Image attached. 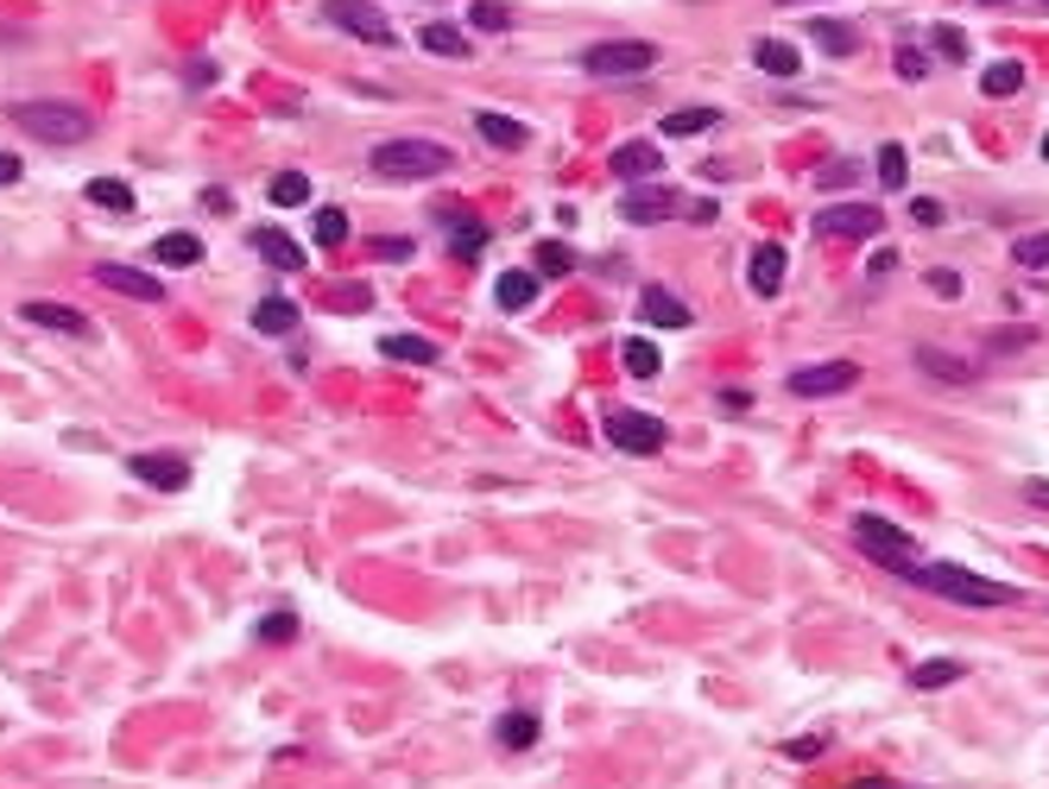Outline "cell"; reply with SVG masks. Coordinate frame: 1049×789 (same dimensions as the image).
<instances>
[{"label":"cell","instance_id":"1f68e13d","mask_svg":"<svg viewBox=\"0 0 1049 789\" xmlns=\"http://www.w3.org/2000/svg\"><path fill=\"white\" fill-rule=\"evenodd\" d=\"M917 367H923V373H936V380H955V385L973 380L968 360H948V354H936V348H917Z\"/></svg>","mask_w":1049,"mask_h":789},{"label":"cell","instance_id":"6f0895ef","mask_svg":"<svg viewBox=\"0 0 1049 789\" xmlns=\"http://www.w3.org/2000/svg\"><path fill=\"white\" fill-rule=\"evenodd\" d=\"M986 7H1005V0H986Z\"/></svg>","mask_w":1049,"mask_h":789},{"label":"cell","instance_id":"8d00e7d4","mask_svg":"<svg viewBox=\"0 0 1049 789\" xmlns=\"http://www.w3.org/2000/svg\"><path fill=\"white\" fill-rule=\"evenodd\" d=\"M316 247H342V240H348V215H342V208H316Z\"/></svg>","mask_w":1049,"mask_h":789},{"label":"cell","instance_id":"9c48e42d","mask_svg":"<svg viewBox=\"0 0 1049 789\" xmlns=\"http://www.w3.org/2000/svg\"><path fill=\"white\" fill-rule=\"evenodd\" d=\"M879 228H885V215H879V203H867V196H853V203H828L816 215V234H835V240H872Z\"/></svg>","mask_w":1049,"mask_h":789},{"label":"cell","instance_id":"f1b7e54d","mask_svg":"<svg viewBox=\"0 0 1049 789\" xmlns=\"http://www.w3.org/2000/svg\"><path fill=\"white\" fill-rule=\"evenodd\" d=\"M752 64L771 70V77H796V70H803V57H796L784 38H759V45H752Z\"/></svg>","mask_w":1049,"mask_h":789},{"label":"cell","instance_id":"52a82bcc","mask_svg":"<svg viewBox=\"0 0 1049 789\" xmlns=\"http://www.w3.org/2000/svg\"><path fill=\"white\" fill-rule=\"evenodd\" d=\"M607 442L614 449H626V455H658L665 449V417H651V410H607Z\"/></svg>","mask_w":1049,"mask_h":789},{"label":"cell","instance_id":"7bdbcfd3","mask_svg":"<svg viewBox=\"0 0 1049 789\" xmlns=\"http://www.w3.org/2000/svg\"><path fill=\"white\" fill-rule=\"evenodd\" d=\"M853 178H860V165H853V158H841V165H828V171H822V190H847Z\"/></svg>","mask_w":1049,"mask_h":789},{"label":"cell","instance_id":"5bb4252c","mask_svg":"<svg viewBox=\"0 0 1049 789\" xmlns=\"http://www.w3.org/2000/svg\"><path fill=\"white\" fill-rule=\"evenodd\" d=\"M639 316L651 323V329H683V323H690V304H683L677 291H665V284H645V291H639Z\"/></svg>","mask_w":1049,"mask_h":789},{"label":"cell","instance_id":"ac0fdd59","mask_svg":"<svg viewBox=\"0 0 1049 789\" xmlns=\"http://www.w3.org/2000/svg\"><path fill=\"white\" fill-rule=\"evenodd\" d=\"M538 733H544V720H538V713H525V708H512V713H500V720H493L500 752H532V745H538Z\"/></svg>","mask_w":1049,"mask_h":789},{"label":"cell","instance_id":"ee69618b","mask_svg":"<svg viewBox=\"0 0 1049 789\" xmlns=\"http://www.w3.org/2000/svg\"><path fill=\"white\" fill-rule=\"evenodd\" d=\"M1024 341H1037V329H993L986 335V348H1024Z\"/></svg>","mask_w":1049,"mask_h":789},{"label":"cell","instance_id":"d6986e66","mask_svg":"<svg viewBox=\"0 0 1049 789\" xmlns=\"http://www.w3.org/2000/svg\"><path fill=\"white\" fill-rule=\"evenodd\" d=\"M784 247H752V266H746V284L759 291V297H778V284H784Z\"/></svg>","mask_w":1049,"mask_h":789},{"label":"cell","instance_id":"816d5d0a","mask_svg":"<svg viewBox=\"0 0 1049 789\" xmlns=\"http://www.w3.org/2000/svg\"><path fill=\"white\" fill-rule=\"evenodd\" d=\"M203 208L209 215H228V190H203Z\"/></svg>","mask_w":1049,"mask_h":789},{"label":"cell","instance_id":"f546056e","mask_svg":"<svg viewBox=\"0 0 1049 789\" xmlns=\"http://www.w3.org/2000/svg\"><path fill=\"white\" fill-rule=\"evenodd\" d=\"M620 360H626V373H633V380H658V348H651L645 335H626Z\"/></svg>","mask_w":1049,"mask_h":789},{"label":"cell","instance_id":"8fae6325","mask_svg":"<svg viewBox=\"0 0 1049 789\" xmlns=\"http://www.w3.org/2000/svg\"><path fill=\"white\" fill-rule=\"evenodd\" d=\"M127 467H133V481L158 486V493H183V486H190V461L183 455H153V449H140Z\"/></svg>","mask_w":1049,"mask_h":789},{"label":"cell","instance_id":"74e56055","mask_svg":"<svg viewBox=\"0 0 1049 789\" xmlns=\"http://www.w3.org/2000/svg\"><path fill=\"white\" fill-rule=\"evenodd\" d=\"M506 26H512L506 0H475V32H506Z\"/></svg>","mask_w":1049,"mask_h":789},{"label":"cell","instance_id":"2e32d148","mask_svg":"<svg viewBox=\"0 0 1049 789\" xmlns=\"http://www.w3.org/2000/svg\"><path fill=\"white\" fill-rule=\"evenodd\" d=\"M247 247H254L266 266H279V272H304V247H298L291 234H279V228H254L247 234Z\"/></svg>","mask_w":1049,"mask_h":789},{"label":"cell","instance_id":"c3c4849f","mask_svg":"<svg viewBox=\"0 0 1049 789\" xmlns=\"http://www.w3.org/2000/svg\"><path fill=\"white\" fill-rule=\"evenodd\" d=\"M929 284H936V297H961V272H929Z\"/></svg>","mask_w":1049,"mask_h":789},{"label":"cell","instance_id":"ab89813d","mask_svg":"<svg viewBox=\"0 0 1049 789\" xmlns=\"http://www.w3.org/2000/svg\"><path fill=\"white\" fill-rule=\"evenodd\" d=\"M1012 253H1018V266H1037V272H1044L1049 266V234H1024Z\"/></svg>","mask_w":1049,"mask_h":789},{"label":"cell","instance_id":"836d02e7","mask_svg":"<svg viewBox=\"0 0 1049 789\" xmlns=\"http://www.w3.org/2000/svg\"><path fill=\"white\" fill-rule=\"evenodd\" d=\"M254 638L259 644H291V638H298V612H266L254 625Z\"/></svg>","mask_w":1049,"mask_h":789},{"label":"cell","instance_id":"db71d44e","mask_svg":"<svg viewBox=\"0 0 1049 789\" xmlns=\"http://www.w3.org/2000/svg\"><path fill=\"white\" fill-rule=\"evenodd\" d=\"M0 183H20V158L13 153H0Z\"/></svg>","mask_w":1049,"mask_h":789},{"label":"cell","instance_id":"91938a15","mask_svg":"<svg viewBox=\"0 0 1049 789\" xmlns=\"http://www.w3.org/2000/svg\"><path fill=\"white\" fill-rule=\"evenodd\" d=\"M1044 7H1049V0H1044Z\"/></svg>","mask_w":1049,"mask_h":789},{"label":"cell","instance_id":"f907efd6","mask_svg":"<svg viewBox=\"0 0 1049 789\" xmlns=\"http://www.w3.org/2000/svg\"><path fill=\"white\" fill-rule=\"evenodd\" d=\"M1024 499H1030V506H1044V511H1049V481H1024Z\"/></svg>","mask_w":1049,"mask_h":789},{"label":"cell","instance_id":"484cf974","mask_svg":"<svg viewBox=\"0 0 1049 789\" xmlns=\"http://www.w3.org/2000/svg\"><path fill=\"white\" fill-rule=\"evenodd\" d=\"M153 259L158 266H197V259H203V240H197V234H158L153 240Z\"/></svg>","mask_w":1049,"mask_h":789},{"label":"cell","instance_id":"f6af8a7d","mask_svg":"<svg viewBox=\"0 0 1049 789\" xmlns=\"http://www.w3.org/2000/svg\"><path fill=\"white\" fill-rule=\"evenodd\" d=\"M373 247H380V259H392V266H399V259H411V240H405V234H386V240H373Z\"/></svg>","mask_w":1049,"mask_h":789},{"label":"cell","instance_id":"7c38bea8","mask_svg":"<svg viewBox=\"0 0 1049 789\" xmlns=\"http://www.w3.org/2000/svg\"><path fill=\"white\" fill-rule=\"evenodd\" d=\"M96 279H102L108 291H121V297H140V304H158V297H165V284H158L153 272H140V266H114V259H108V266H96Z\"/></svg>","mask_w":1049,"mask_h":789},{"label":"cell","instance_id":"83f0119b","mask_svg":"<svg viewBox=\"0 0 1049 789\" xmlns=\"http://www.w3.org/2000/svg\"><path fill=\"white\" fill-rule=\"evenodd\" d=\"M254 329L259 335H291L298 329V304H291V297H266V304H254Z\"/></svg>","mask_w":1049,"mask_h":789},{"label":"cell","instance_id":"bcb514c9","mask_svg":"<svg viewBox=\"0 0 1049 789\" xmlns=\"http://www.w3.org/2000/svg\"><path fill=\"white\" fill-rule=\"evenodd\" d=\"M936 52H942V57H968V45H961V32H955V26H936Z\"/></svg>","mask_w":1049,"mask_h":789},{"label":"cell","instance_id":"3957f363","mask_svg":"<svg viewBox=\"0 0 1049 789\" xmlns=\"http://www.w3.org/2000/svg\"><path fill=\"white\" fill-rule=\"evenodd\" d=\"M373 178H392V183H411V178H443L449 171V153L436 139H386L367 153Z\"/></svg>","mask_w":1049,"mask_h":789},{"label":"cell","instance_id":"681fc988","mask_svg":"<svg viewBox=\"0 0 1049 789\" xmlns=\"http://www.w3.org/2000/svg\"><path fill=\"white\" fill-rule=\"evenodd\" d=\"M721 410H734V417L752 410V392H740V385H734V392H721Z\"/></svg>","mask_w":1049,"mask_h":789},{"label":"cell","instance_id":"60d3db41","mask_svg":"<svg viewBox=\"0 0 1049 789\" xmlns=\"http://www.w3.org/2000/svg\"><path fill=\"white\" fill-rule=\"evenodd\" d=\"M778 752H784V758H796V764H810L816 752H828V739L810 733V739H791V745H778Z\"/></svg>","mask_w":1049,"mask_h":789},{"label":"cell","instance_id":"277c9868","mask_svg":"<svg viewBox=\"0 0 1049 789\" xmlns=\"http://www.w3.org/2000/svg\"><path fill=\"white\" fill-rule=\"evenodd\" d=\"M853 543H860L879 568H892L897 582L917 568V543H911V531H897L892 518H879V511H860V518H853Z\"/></svg>","mask_w":1049,"mask_h":789},{"label":"cell","instance_id":"e575fe53","mask_svg":"<svg viewBox=\"0 0 1049 789\" xmlns=\"http://www.w3.org/2000/svg\"><path fill=\"white\" fill-rule=\"evenodd\" d=\"M904 178H911L904 146H879V183H885V190H904Z\"/></svg>","mask_w":1049,"mask_h":789},{"label":"cell","instance_id":"f35d334b","mask_svg":"<svg viewBox=\"0 0 1049 789\" xmlns=\"http://www.w3.org/2000/svg\"><path fill=\"white\" fill-rule=\"evenodd\" d=\"M569 266H576V253H569L563 240H544V247H538V272H544V279H563Z\"/></svg>","mask_w":1049,"mask_h":789},{"label":"cell","instance_id":"7a4b0ae2","mask_svg":"<svg viewBox=\"0 0 1049 789\" xmlns=\"http://www.w3.org/2000/svg\"><path fill=\"white\" fill-rule=\"evenodd\" d=\"M13 127L20 133H32L38 146H77V139H89L96 133V121L82 114L77 102H13Z\"/></svg>","mask_w":1049,"mask_h":789},{"label":"cell","instance_id":"d590c367","mask_svg":"<svg viewBox=\"0 0 1049 789\" xmlns=\"http://www.w3.org/2000/svg\"><path fill=\"white\" fill-rule=\"evenodd\" d=\"M810 38H816V45H828L835 57L853 52V26H841V20H816V26H810Z\"/></svg>","mask_w":1049,"mask_h":789},{"label":"cell","instance_id":"30bf717a","mask_svg":"<svg viewBox=\"0 0 1049 789\" xmlns=\"http://www.w3.org/2000/svg\"><path fill=\"white\" fill-rule=\"evenodd\" d=\"M677 208H683V196H677V190H658V183H651V190H626V196H620V215H626L633 228H658V222H670Z\"/></svg>","mask_w":1049,"mask_h":789},{"label":"cell","instance_id":"7402d4cb","mask_svg":"<svg viewBox=\"0 0 1049 789\" xmlns=\"http://www.w3.org/2000/svg\"><path fill=\"white\" fill-rule=\"evenodd\" d=\"M417 45H424L431 57H468V52H475V45H468V32L449 26V20H431V26L417 32Z\"/></svg>","mask_w":1049,"mask_h":789},{"label":"cell","instance_id":"11a10c76","mask_svg":"<svg viewBox=\"0 0 1049 789\" xmlns=\"http://www.w3.org/2000/svg\"><path fill=\"white\" fill-rule=\"evenodd\" d=\"M847 789H897V784H885V777H853Z\"/></svg>","mask_w":1049,"mask_h":789},{"label":"cell","instance_id":"ffe728a7","mask_svg":"<svg viewBox=\"0 0 1049 789\" xmlns=\"http://www.w3.org/2000/svg\"><path fill=\"white\" fill-rule=\"evenodd\" d=\"M715 127H721V108H670L658 121L665 139H695V133H715Z\"/></svg>","mask_w":1049,"mask_h":789},{"label":"cell","instance_id":"680465c9","mask_svg":"<svg viewBox=\"0 0 1049 789\" xmlns=\"http://www.w3.org/2000/svg\"><path fill=\"white\" fill-rule=\"evenodd\" d=\"M791 7H803V0H791Z\"/></svg>","mask_w":1049,"mask_h":789},{"label":"cell","instance_id":"603a6c76","mask_svg":"<svg viewBox=\"0 0 1049 789\" xmlns=\"http://www.w3.org/2000/svg\"><path fill=\"white\" fill-rule=\"evenodd\" d=\"M475 133H481L487 146H500V153H518V146H525V127H518V121H506V114H493V108H481V114H475Z\"/></svg>","mask_w":1049,"mask_h":789},{"label":"cell","instance_id":"5b68a950","mask_svg":"<svg viewBox=\"0 0 1049 789\" xmlns=\"http://www.w3.org/2000/svg\"><path fill=\"white\" fill-rule=\"evenodd\" d=\"M651 64H658V45H645V38H607V45L582 52L589 77H645Z\"/></svg>","mask_w":1049,"mask_h":789},{"label":"cell","instance_id":"ba28073f","mask_svg":"<svg viewBox=\"0 0 1049 789\" xmlns=\"http://www.w3.org/2000/svg\"><path fill=\"white\" fill-rule=\"evenodd\" d=\"M860 385V367L853 360H822V367H796L784 392L791 398H835V392H853Z\"/></svg>","mask_w":1049,"mask_h":789},{"label":"cell","instance_id":"9a60e30c","mask_svg":"<svg viewBox=\"0 0 1049 789\" xmlns=\"http://www.w3.org/2000/svg\"><path fill=\"white\" fill-rule=\"evenodd\" d=\"M20 316H26V323H38V329H57V335H77V341H89V316H82V309H70V304H38V297H32V304H20Z\"/></svg>","mask_w":1049,"mask_h":789},{"label":"cell","instance_id":"6da1fadb","mask_svg":"<svg viewBox=\"0 0 1049 789\" xmlns=\"http://www.w3.org/2000/svg\"><path fill=\"white\" fill-rule=\"evenodd\" d=\"M904 582L923 587V594H936V600H955V607H1012V600H1018L1012 582H986V575H973L961 562H917Z\"/></svg>","mask_w":1049,"mask_h":789},{"label":"cell","instance_id":"9f6ffc18","mask_svg":"<svg viewBox=\"0 0 1049 789\" xmlns=\"http://www.w3.org/2000/svg\"><path fill=\"white\" fill-rule=\"evenodd\" d=\"M1044 158H1049V133H1044Z\"/></svg>","mask_w":1049,"mask_h":789},{"label":"cell","instance_id":"d4e9b609","mask_svg":"<svg viewBox=\"0 0 1049 789\" xmlns=\"http://www.w3.org/2000/svg\"><path fill=\"white\" fill-rule=\"evenodd\" d=\"M1024 89V64L1018 57H998V64H986V70H980V95H1018Z\"/></svg>","mask_w":1049,"mask_h":789},{"label":"cell","instance_id":"d6a6232c","mask_svg":"<svg viewBox=\"0 0 1049 789\" xmlns=\"http://www.w3.org/2000/svg\"><path fill=\"white\" fill-rule=\"evenodd\" d=\"M961 676H968V669H961V663H917V669H911V688H948V683H961Z\"/></svg>","mask_w":1049,"mask_h":789},{"label":"cell","instance_id":"cb8c5ba5","mask_svg":"<svg viewBox=\"0 0 1049 789\" xmlns=\"http://www.w3.org/2000/svg\"><path fill=\"white\" fill-rule=\"evenodd\" d=\"M380 348H386V360H405V367H436V354H443L431 335H386Z\"/></svg>","mask_w":1049,"mask_h":789},{"label":"cell","instance_id":"e0dca14e","mask_svg":"<svg viewBox=\"0 0 1049 789\" xmlns=\"http://www.w3.org/2000/svg\"><path fill=\"white\" fill-rule=\"evenodd\" d=\"M665 171V153L651 146V139H626L614 153V178H626V183H639V178H658Z\"/></svg>","mask_w":1049,"mask_h":789},{"label":"cell","instance_id":"4316f807","mask_svg":"<svg viewBox=\"0 0 1049 789\" xmlns=\"http://www.w3.org/2000/svg\"><path fill=\"white\" fill-rule=\"evenodd\" d=\"M82 196H89L96 208H114V215H133V203H140V196H133V183H121V178H89Z\"/></svg>","mask_w":1049,"mask_h":789},{"label":"cell","instance_id":"7dc6e473","mask_svg":"<svg viewBox=\"0 0 1049 789\" xmlns=\"http://www.w3.org/2000/svg\"><path fill=\"white\" fill-rule=\"evenodd\" d=\"M911 215H917L923 228H936V222H942V203H929V196H917V203H911Z\"/></svg>","mask_w":1049,"mask_h":789},{"label":"cell","instance_id":"4fadbf2b","mask_svg":"<svg viewBox=\"0 0 1049 789\" xmlns=\"http://www.w3.org/2000/svg\"><path fill=\"white\" fill-rule=\"evenodd\" d=\"M436 222L449 228V253H456L461 266H475V259L487 253V228H481V222H475V215H461V208H443Z\"/></svg>","mask_w":1049,"mask_h":789},{"label":"cell","instance_id":"44dd1931","mask_svg":"<svg viewBox=\"0 0 1049 789\" xmlns=\"http://www.w3.org/2000/svg\"><path fill=\"white\" fill-rule=\"evenodd\" d=\"M538 272H500V284H493V297H500V309L506 316H518V309H532L538 304Z\"/></svg>","mask_w":1049,"mask_h":789},{"label":"cell","instance_id":"b9f144b4","mask_svg":"<svg viewBox=\"0 0 1049 789\" xmlns=\"http://www.w3.org/2000/svg\"><path fill=\"white\" fill-rule=\"evenodd\" d=\"M923 70H929V64H923V52H917V45H897V77H904V82H917Z\"/></svg>","mask_w":1049,"mask_h":789},{"label":"cell","instance_id":"4dcf8cb0","mask_svg":"<svg viewBox=\"0 0 1049 789\" xmlns=\"http://www.w3.org/2000/svg\"><path fill=\"white\" fill-rule=\"evenodd\" d=\"M266 196H272L279 208H298V203H310V178L304 171H279V178L266 183Z\"/></svg>","mask_w":1049,"mask_h":789},{"label":"cell","instance_id":"f5cc1de1","mask_svg":"<svg viewBox=\"0 0 1049 789\" xmlns=\"http://www.w3.org/2000/svg\"><path fill=\"white\" fill-rule=\"evenodd\" d=\"M190 82H197V89H203V82H215V64H209V57H197V64H190Z\"/></svg>","mask_w":1049,"mask_h":789},{"label":"cell","instance_id":"8992f818","mask_svg":"<svg viewBox=\"0 0 1049 789\" xmlns=\"http://www.w3.org/2000/svg\"><path fill=\"white\" fill-rule=\"evenodd\" d=\"M323 20L342 32H355L360 45H399V32H392V20H386L373 0H323Z\"/></svg>","mask_w":1049,"mask_h":789}]
</instances>
